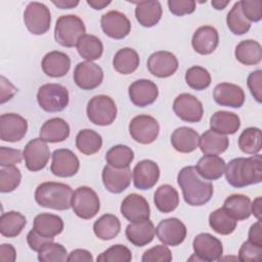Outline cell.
Masks as SVG:
<instances>
[{
    "label": "cell",
    "instance_id": "6da1fadb",
    "mask_svg": "<svg viewBox=\"0 0 262 262\" xmlns=\"http://www.w3.org/2000/svg\"><path fill=\"white\" fill-rule=\"evenodd\" d=\"M225 178L229 185L242 188L260 183L262 180V159L259 154L250 158L232 159L225 166Z\"/></svg>",
    "mask_w": 262,
    "mask_h": 262
},
{
    "label": "cell",
    "instance_id": "7a4b0ae2",
    "mask_svg": "<svg viewBox=\"0 0 262 262\" xmlns=\"http://www.w3.org/2000/svg\"><path fill=\"white\" fill-rule=\"evenodd\" d=\"M177 183L182 190L185 203L189 206H203L213 196L214 188L212 183L203 180L195 167L187 166L182 168L177 175Z\"/></svg>",
    "mask_w": 262,
    "mask_h": 262
},
{
    "label": "cell",
    "instance_id": "3957f363",
    "mask_svg": "<svg viewBox=\"0 0 262 262\" xmlns=\"http://www.w3.org/2000/svg\"><path fill=\"white\" fill-rule=\"evenodd\" d=\"M73 192L72 187L66 183L43 182L35 190V201L43 208L64 211L71 208Z\"/></svg>",
    "mask_w": 262,
    "mask_h": 262
},
{
    "label": "cell",
    "instance_id": "277c9868",
    "mask_svg": "<svg viewBox=\"0 0 262 262\" xmlns=\"http://www.w3.org/2000/svg\"><path fill=\"white\" fill-rule=\"evenodd\" d=\"M85 25L78 15H61L56 20L54 38L55 41L63 47L71 48L77 46L79 40L85 35Z\"/></svg>",
    "mask_w": 262,
    "mask_h": 262
},
{
    "label": "cell",
    "instance_id": "5b68a950",
    "mask_svg": "<svg viewBox=\"0 0 262 262\" xmlns=\"http://www.w3.org/2000/svg\"><path fill=\"white\" fill-rule=\"evenodd\" d=\"M69 100V91L60 84H44L37 92V101L39 106L48 113L63 111L68 106Z\"/></svg>",
    "mask_w": 262,
    "mask_h": 262
},
{
    "label": "cell",
    "instance_id": "8992f818",
    "mask_svg": "<svg viewBox=\"0 0 262 262\" xmlns=\"http://www.w3.org/2000/svg\"><path fill=\"white\" fill-rule=\"evenodd\" d=\"M117 105L107 95L93 96L87 103V117L91 123L97 126H108L117 117Z\"/></svg>",
    "mask_w": 262,
    "mask_h": 262
},
{
    "label": "cell",
    "instance_id": "52a82bcc",
    "mask_svg": "<svg viewBox=\"0 0 262 262\" xmlns=\"http://www.w3.org/2000/svg\"><path fill=\"white\" fill-rule=\"evenodd\" d=\"M71 207L74 213L82 219L93 218L100 209L97 193L88 186H80L73 192Z\"/></svg>",
    "mask_w": 262,
    "mask_h": 262
},
{
    "label": "cell",
    "instance_id": "ba28073f",
    "mask_svg": "<svg viewBox=\"0 0 262 262\" xmlns=\"http://www.w3.org/2000/svg\"><path fill=\"white\" fill-rule=\"evenodd\" d=\"M24 21L30 33L43 35L50 29V10L41 2H30L24 12Z\"/></svg>",
    "mask_w": 262,
    "mask_h": 262
},
{
    "label": "cell",
    "instance_id": "9c48e42d",
    "mask_svg": "<svg viewBox=\"0 0 262 262\" xmlns=\"http://www.w3.org/2000/svg\"><path fill=\"white\" fill-rule=\"evenodd\" d=\"M160 125L158 121L148 115H139L134 117L129 124V133L138 143L149 144L154 142L159 135Z\"/></svg>",
    "mask_w": 262,
    "mask_h": 262
},
{
    "label": "cell",
    "instance_id": "30bf717a",
    "mask_svg": "<svg viewBox=\"0 0 262 262\" xmlns=\"http://www.w3.org/2000/svg\"><path fill=\"white\" fill-rule=\"evenodd\" d=\"M192 248L198 261H217L223 254L221 241L207 232L199 233L193 238Z\"/></svg>",
    "mask_w": 262,
    "mask_h": 262
},
{
    "label": "cell",
    "instance_id": "8fae6325",
    "mask_svg": "<svg viewBox=\"0 0 262 262\" xmlns=\"http://www.w3.org/2000/svg\"><path fill=\"white\" fill-rule=\"evenodd\" d=\"M23 156L28 170L37 172L45 168L50 158V150L47 142L39 138L30 140L24 148Z\"/></svg>",
    "mask_w": 262,
    "mask_h": 262
},
{
    "label": "cell",
    "instance_id": "7c38bea8",
    "mask_svg": "<svg viewBox=\"0 0 262 262\" xmlns=\"http://www.w3.org/2000/svg\"><path fill=\"white\" fill-rule=\"evenodd\" d=\"M173 111L180 120L188 123L200 122L204 115L202 102L189 93L179 94L174 99Z\"/></svg>",
    "mask_w": 262,
    "mask_h": 262
},
{
    "label": "cell",
    "instance_id": "4fadbf2b",
    "mask_svg": "<svg viewBox=\"0 0 262 262\" xmlns=\"http://www.w3.org/2000/svg\"><path fill=\"white\" fill-rule=\"evenodd\" d=\"M74 82L82 90L97 88L103 80L102 69L92 61L79 62L74 70Z\"/></svg>",
    "mask_w": 262,
    "mask_h": 262
},
{
    "label": "cell",
    "instance_id": "5bb4252c",
    "mask_svg": "<svg viewBox=\"0 0 262 262\" xmlns=\"http://www.w3.org/2000/svg\"><path fill=\"white\" fill-rule=\"evenodd\" d=\"M28 131L27 120L18 114L8 113L0 117V138L2 141L17 142Z\"/></svg>",
    "mask_w": 262,
    "mask_h": 262
},
{
    "label": "cell",
    "instance_id": "9a60e30c",
    "mask_svg": "<svg viewBox=\"0 0 262 262\" xmlns=\"http://www.w3.org/2000/svg\"><path fill=\"white\" fill-rule=\"evenodd\" d=\"M186 226L182 221L175 217L162 220L156 228L159 241L166 246L172 247L182 244L186 237Z\"/></svg>",
    "mask_w": 262,
    "mask_h": 262
},
{
    "label": "cell",
    "instance_id": "2e32d148",
    "mask_svg": "<svg viewBox=\"0 0 262 262\" xmlns=\"http://www.w3.org/2000/svg\"><path fill=\"white\" fill-rule=\"evenodd\" d=\"M50 171L57 177H72L77 174L80 168L78 157L68 148L55 149L52 155Z\"/></svg>",
    "mask_w": 262,
    "mask_h": 262
},
{
    "label": "cell",
    "instance_id": "e0dca14e",
    "mask_svg": "<svg viewBox=\"0 0 262 262\" xmlns=\"http://www.w3.org/2000/svg\"><path fill=\"white\" fill-rule=\"evenodd\" d=\"M100 26L106 36L116 40L124 39L131 31L129 18L124 13L117 10H111L104 13L101 16Z\"/></svg>",
    "mask_w": 262,
    "mask_h": 262
},
{
    "label": "cell",
    "instance_id": "ac0fdd59",
    "mask_svg": "<svg viewBox=\"0 0 262 262\" xmlns=\"http://www.w3.org/2000/svg\"><path fill=\"white\" fill-rule=\"evenodd\" d=\"M146 66L155 77L168 78L178 70V59L172 52L161 50L154 52L148 57Z\"/></svg>",
    "mask_w": 262,
    "mask_h": 262
},
{
    "label": "cell",
    "instance_id": "d6986e66",
    "mask_svg": "<svg viewBox=\"0 0 262 262\" xmlns=\"http://www.w3.org/2000/svg\"><path fill=\"white\" fill-rule=\"evenodd\" d=\"M131 102L139 107L152 104L159 95V89L156 83L147 79L134 81L128 89Z\"/></svg>",
    "mask_w": 262,
    "mask_h": 262
},
{
    "label": "cell",
    "instance_id": "ffe728a7",
    "mask_svg": "<svg viewBox=\"0 0 262 262\" xmlns=\"http://www.w3.org/2000/svg\"><path fill=\"white\" fill-rule=\"evenodd\" d=\"M133 183L137 189L146 190L156 185L160 178V168L151 160H142L132 171Z\"/></svg>",
    "mask_w": 262,
    "mask_h": 262
},
{
    "label": "cell",
    "instance_id": "44dd1931",
    "mask_svg": "<svg viewBox=\"0 0 262 262\" xmlns=\"http://www.w3.org/2000/svg\"><path fill=\"white\" fill-rule=\"evenodd\" d=\"M132 173L130 168H116L105 165L102 170L101 178L106 190L112 193L123 192L131 183Z\"/></svg>",
    "mask_w": 262,
    "mask_h": 262
},
{
    "label": "cell",
    "instance_id": "7402d4cb",
    "mask_svg": "<svg viewBox=\"0 0 262 262\" xmlns=\"http://www.w3.org/2000/svg\"><path fill=\"white\" fill-rule=\"evenodd\" d=\"M121 214L130 222H137L149 218L150 209L147 201L140 194L130 193L122 202Z\"/></svg>",
    "mask_w": 262,
    "mask_h": 262
},
{
    "label": "cell",
    "instance_id": "603a6c76",
    "mask_svg": "<svg viewBox=\"0 0 262 262\" xmlns=\"http://www.w3.org/2000/svg\"><path fill=\"white\" fill-rule=\"evenodd\" d=\"M213 98L221 106L238 108L245 102V92L235 84L220 83L214 88Z\"/></svg>",
    "mask_w": 262,
    "mask_h": 262
},
{
    "label": "cell",
    "instance_id": "cb8c5ba5",
    "mask_svg": "<svg viewBox=\"0 0 262 262\" xmlns=\"http://www.w3.org/2000/svg\"><path fill=\"white\" fill-rule=\"evenodd\" d=\"M219 35L217 30L212 26H203L194 32L191 45L195 52L202 55L211 54L218 46Z\"/></svg>",
    "mask_w": 262,
    "mask_h": 262
},
{
    "label": "cell",
    "instance_id": "d4e9b609",
    "mask_svg": "<svg viewBox=\"0 0 262 262\" xmlns=\"http://www.w3.org/2000/svg\"><path fill=\"white\" fill-rule=\"evenodd\" d=\"M41 67L45 75L52 78H60L70 71L71 59L68 54L54 50L44 55Z\"/></svg>",
    "mask_w": 262,
    "mask_h": 262
},
{
    "label": "cell",
    "instance_id": "484cf974",
    "mask_svg": "<svg viewBox=\"0 0 262 262\" xmlns=\"http://www.w3.org/2000/svg\"><path fill=\"white\" fill-rule=\"evenodd\" d=\"M155 233L156 228L149 219L131 222L125 230L127 239L135 247H144L149 244L154 239Z\"/></svg>",
    "mask_w": 262,
    "mask_h": 262
},
{
    "label": "cell",
    "instance_id": "4316f807",
    "mask_svg": "<svg viewBox=\"0 0 262 262\" xmlns=\"http://www.w3.org/2000/svg\"><path fill=\"white\" fill-rule=\"evenodd\" d=\"M199 133L189 127H179L171 135V144L175 150L182 154H189L199 147Z\"/></svg>",
    "mask_w": 262,
    "mask_h": 262
},
{
    "label": "cell",
    "instance_id": "83f0119b",
    "mask_svg": "<svg viewBox=\"0 0 262 262\" xmlns=\"http://www.w3.org/2000/svg\"><path fill=\"white\" fill-rule=\"evenodd\" d=\"M39 135L45 142H61L70 136V126L61 118H52L42 125Z\"/></svg>",
    "mask_w": 262,
    "mask_h": 262
},
{
    "label": "cell",
    "instance_id": "f1b7e54d",
    "mask_svg": "<svg viewBox=\"0 0 262 262\" xmlns=\"http://www.w3.org/2000/svg\"><path fill=\"white\" fill-rule=\"evenodd\" d=\"M241 127L239 117L231 112L218 111L210 118V128L217 133L228 135L234 134Z\"/></svg>",
    "mask_w": 262,
    "mask_h": 262
},
{
    "label": "cell",
    "instance_id": "f546056e",
    "mask_svg": "<svg viewBox=\"0 0 262 262\" xmlns=\"http://www.w3.org/2000/svg\"><path fill=\"white\" fill-rule=\"evenodd\" d=\"M225 162L217 155H205L196 163L195 170L206 180H217L225 170Z\"/></svg>",
    "mask_w": 262,
    "mask_h": 262
},
{
    "label": "cell",
    "instance_id": "4dcf8cb0",
    "mask_svg": "<svg viewBox=\"0 0 262 262\" xmlns=\"http://www.w3.org/2000/svg\"><path fill=\"white\" fill-rule=\"evenodd\" d=\"M33 229L42 236L54 238L63 230V221L57 215L41 213L35 217Z\"/></svg>",
    "mask_w": 262,
    "mask_h": 262
},
{
    "label": "cell",
    "instance_id": "1f68e13d",
    "mask_svg": "<svg viewBox=\"0 0 262 262\" xmlns=\"http://www.w3.org/2000/svg\"><path fill=\"white\" fill-rule=\"evenodd\" d=\"M162 5L159 1H140L136 3L135 16L144 28L156 26L162 17Z\"/></svg>",
    "mask_w": 262,
    "mask_h": 262
},
{
    "label": "cell",
    "instance_id": "d6a6232c",
    "mask_svg": "<svg viewBox=\"0 0 262 262\" xmlns=\"http://www.w3.org/2000/svg\"><path fill=\"white\" fill-rule=\"evenodd\" d=\"M222 208L234 220H246L251 215V200L245 194L234 193L226 198Z\"/></svg>",
    "mask_w": 262,
    "mask_h": 262
},
{
    "label": "cell",
    "instance_id": "836d02e7",
    "mask_svg": "<svg viewBox=\"0 0 262 262\" xmlns=\"http://www.w3.org/2000/svg\"><path fill=\"white\" fill-rule=\"evenodd\" d=\"M229 145V139L226 135L215 131H205L199 139V146L204 155H220L224 152Z\"/></svg>",
    "mask_w": 262,
    "mask_h": 262
},
{
    "label": "cell",
    "instance_id": "e575fe53",
    "mask_svg": "<svg viewBox=\"0 0 262 262\" xmlns=\"http://www.w3.org/2000/svg\"><path fill=\"white\" fill-rule=\"evenodd\" d=\"M234 55L241 63L255 66L262 59V48L259 42L255 40H244L236 45Z\"/></svg>",
    "mask_w": 262,
    "mask_h": 262
},
{
    "label": "cell",
    "instance_id": "d590c367",
    "mask_svg": "<svg viewBox=\"0 0 262 262\" xmlns=\"http://www.w3.org/2000/svg\"><path fill=\"white\" fill-rule=\"evenodd\" d=\"M154 202L157 209L162 213H170L179 205V194L170 184L159 186L154 194Z\"/></svg>",
    "mask_w": 262,
    "mask_h": 262
},
{
    "label": "cell",
    "instance_id": "8d00e7d4",
    "mask_svg": "<svg viewBox=\"0 0 262 262\" xmlns=\"http://www.w3.org/2000/svg\"><path fill=\"white\" fill-rule=\"evenodd\" d=\"M27 224L26 217L16 211L2 213L0 218V233L8 238L16 237Z\"/></svg>",
    "mask_w": 262,
    "mask_h": 262
},
{
    "label": "cell",
    "instance_id": "74e56055",
    "mask_svg": "<svg viewBox=\"0 0 262 262\" xmlns=\"http://www.w3.org/2000/svg\"><path fill=\"white\" fill-rule=\"evenodd\" d=\"M139 62L138 53L130 47H125L115 54L113 67L118 73L122 75H129L137 70Z\"/></svg>",
    "mask_w": 262,
    "mask_h": 262
},
{
    "label": "cell",
    "instance_id": "f35d334b",
    "mask_svg": "<svg viewBox=\"0 0 262 262\" xmlns=\"http://www.w3.org/2000/svg\"><path fill=\"white\" fill-rule=\"evenodd\" d=\"M121 229V222L114 214H104L93 224L94 234L102 241L115 238Z\"/></svg>",
    "mask_w": 262,
    "mask_h": 262
},
{
    "label": "cell",
    "instance_id": "ab89813d",
    "mask_svg": "<svg viewBox=\"0 0 262 262\" xmlns=\"http://www.w3.org/2000/svg\"><path fill=\"white\" fill-rule=\"evenodd\" d=\"M102 146L101 136L92 129H82L76 136V147L84 155L96 154Z\"/></svg>",
    "mask_w": 262,
    "mask_h": 262
},
{
    "label": "cell",
    "instance_id": "60d3db41",
    "mask_svg": "<svg viewBox=\"0 0 262 262\" xmlns=\"http://www.w3.org/2000/svg\"><path fill=\"white\" fill-rule=\"evenodd\" d=\"M79 54L87 61H93L101 57L103 52L102 42L94 35L85 34L77 44Z\"/></svg>",
    "mask_w": 262,
    "mask_h": 262
},
{
    "label": "cell",
    "instance_id": "b9f144b4",
    "mask_svg": "<svg viewBox=\"0 0 262 262\" xmlns=\"http://www.w3.org/2000/svg\"><path fill=\"white\" fill-rule=\"evenodd\" d=\"M237 221L231 218L223 208L213 211L209 216V225L217 233L228 235L232 233L236 227Z\"/></svg>",
    "mask_w": 262,
    "mask_h": 262
},
{
    "label": "cell",
    "instance_id": "7bdbcfd3",
    "mask_svg": "<svg viewBox=\"0 0 262 262\" xmlns=\"http://www.w3.org/2000/svg\"><path fill=\"white\" fill-rule=\"evenodd\" d=\"M133 159V150L124 144H118L111 147L105 155V161L107 165L116 168H128Z\"/></svg>",
    "mask_w": 262,
    "mask_h": 262
},
{
    "label": "cell",
    "instance_id": "ee69618b",
    "mask_svg": "<svg viewBox=\"0 0 262 262\" xmlns=\"http://www.w3.org/2000/svg\"><path fill=\"white\" fill-rule=\"evenodd\" d=\"M239 149L248 155H257L261 150V130L257 127L246 128L238 137Z\"/></svg>",
    "mask_w": 262,
    "mask_h": 262
},
{
    "label": "cell",
    "instance_id": "f6af8a7d",
    "mask_svg": "<svg viewBox=\"0 0 262 262\" xmlns=\"http://www.w3.org/2000/svg\"><path fill=\"white\" fill-rule=\"evenodd\" d=\"M226 24L230 32L234 35H244L250 28L251 23L245 17L241 8V1L234 3L226 16Z\"/></svg>",
    "mask_w": 262,
    "mask_h": 262
},
{
    "label": "cell",
    "instance_id": "bcb514c9",
    "mask_svg": "<svg viewBox=\"0 0 262 262\" xmlns=\"http://www.w3.org/2000/svg\"><path fill=\"white\" fill-rule=\"evenodd\" d=\"M185 82L191 89L205 90L211 84V75L205 68L193 66L186 71Z\"/></svg>",
    "mask_w": 262,
    "mask_h": 262
},
{
    "label": "cell",
    "instance_id": "7dc6e473",
    "mask_svg": "<svg viewBox=\"0 0 262 262\" xmlns=\"http://www.w3.org/2000/svg\"><path fill=\"white\" fill-rule=\"evenodd\" d=\"M67 259V249L58 243H46L38 251V260L41 262H63Z\"/></svg>",
    "mask_w": 262,
    "mask_h": 262
},
{
    "label": "cell",
    "instance_id": "c3c4849f",
    "mask_svg": "<svg viewBox=\"0 0 262 262\" xmlns=\"http://www.w3.org/2000/svg\"><path fill=\"white\" fill-rule=\"evenodd\" d=\"M21 173L15 166H5L0 169V191L11 192L20 183Z\"/></svg>",
    "mask_w": 262,
    "mask_h": 262
},
{
    "label": "cell",
    "instance_id": "681fc988",
    "mask_svg": "<svg viewBox=\"0 0 262 262\" xmlns=\"http://www.w3.org/2000/svg\"><path fill=\"white\" fill-rule=\"evenodd\" d=\"M132 259L131 251L124 245H114L99 254L97 262H129Z\"/></svg>",
    "mask_w": 262,
    "mask_h": 262
},
{
    "label": "cell",
    "instance_id": "f907efd6",
    "mask_svg": "<svg viewBox=\"0 0 262 262\" xmlns=\"http://www.w3.org/2000/svg\"><path fill=\"white\" fill-rule=\"evenodd\" d=\"M170 249L164 245L155 246L146 250L141 258L142 262H170L172 261Z\"/></svg>",
    "mask_w": 262,
    "mask_h": 262
},
{
    "label": "cell",
    "instance_id": "816d5d0a",
    "mask_svg": "<svg viewBox=\"0 0 262 262\" xmlns=\"http://www.w3.org/2000/svg\"><path fill=\"white\" fill-rule=\"evenodd\" d=\"M262 259V246L255 245L250 241L243 243L238 251V260L243 262H260Z\"/></svg>",
    "mask_w": 262,
    "mask_h": 262
},
{
    "label": "cell",
    "instance_id": "f5cc1de1",
    "mask_svg": "<svg viewBox=\"0 0 262 262\" xmlns=\"http://www.w3.org/2000/svg\"><path fill=\"white\" fill-rule=\"evenodd\" d=\"M242 12L245 17L251 23H257L262 17V2L259 0L256 1H241Z\"/></svg>",
    "mask_w": 262,
    "mask_h": 262
},
{
    "label": "cell",
    "instance_id": "db71d44e",
    "mask_svg": "<svg viewBox=\"0 0 262 262\" xmlns=\"http://www.w3.org/2000/svg\"><path fill=\"white\" fill-rule=\"evenodd\" d=\"M168 7L172 14L182 16L190 14L195 10V1L193 0H169Z\"/></svg>",
    "mask_w": 262,
    "mask_h": 262
},
{
    "label": "cell",
    "instance_id": "11a10c76",
    "mask_svg": "<svg viewBox=\"0 0 262 262\" xmlns=\"http://www.w3.org/2000/svg\"><path fill=\"white\" fill-rule=\"evenodd\" d=\"M262 71L257 70L252 72L247 79V85L257 102L262 101Z\"/></svg>",
    "mask_w": 262,
    "mask_h": 262
},
{
    "label": "cell",
    "instance_id": "9f6ffc18",
    "mask_svg": "<svg viewBox=\"0 0 262 262\" xmlns=\"http://www.w3.org/2000/svg\"><path fill=\"white\" fill-rule=\"evenodd\" d=\"M24 156L19 149L1 146L0 147V166H14L21 162Z\"/></svg>",
    "mask_w": 262,
    "mask_h": 262
},
{
    "label": "cell",
    "instance_id": "6f0895ef",
    "mask_svg": "<svg viewBox=\"0 0 262 262\" xmlns=\"http://www.w3.org/2000/svg\"><path fill=\"white\" fill-rule=\"evenodd\" d=\"M27 242H28V245L31 250L38 252L46 243L53 242V238L42 236L41 234L36 232L34 229H32L29 231V233L27 235Z\"/></svg>",
    "mask_w": 262,
    "mask_h": 262
},
{
    "label": "cell",
    "instance_id": "680465c9",
    "mask_svg": "<svg viewBox=\"0 0 262 262\" xmlns=\"http://www.w3.org/2000/svg\"><path fill=\"white\" fill-rule=\"evenodd\" d=\"M67 261H69V262H92L93 257H92V254L85 249H76L69 254Z\"/></svg>",
    "mask_w": 262,
    "mask_h": 262
},
{
    "label": "cell",
    "instance_id": "91938a15",
    "mask_svg": "<svg viewBox=\"0 0 262 262\" xmlns=\"http://www.w3.org/2000/svg\"><path fill=\"white\" fill-rule=\"evenodd\" d=\"M17 89L3 76H1V103L6 102L11 99L16 93Z\"/></svg>",
    "mask_w": 262,
    "mask_h": 262
},
{
    "label": "cell",
    "instance_id": "94428289",
    "mask_svg": "<svg viewBox=\"0 0 262 262\" xmlns=\"http://www.w3.org/2000/svg\"><path fill=\"white\" fill-rule=\"evenodd\" d=\"M16 259V252L12 245L2 244L0 246V261L13 262Z\"/></svg>",
    "mask_w": 262,
    "mask_h": 262
},
{
    "label": "cell",
    "instance_id": "6125c7cd",
    "mask_svg": "<svg viewBox=\"0 0 262 262\" xmlns=\"http://www.w3.org/2000/svg\"><path fill=\"white\" fill-rule=\"evenodd\" d=\"M251 243L262 246V233H261V220H257L251 225L249 229V239Z\"/></svg>",
    "mask_w": 262,
    "mask_h": 262
},
{
    "label": "cell",
    "instance_id": "be15d7a7",
    "mask_svg": "<svg viewBox=\"0 0 262 262\" xmlns=\"http://www.w3.org/2000/svg\"><path fill=\"white\" fill-rule=\"evenodd\" d=\"M261 200H262L261 196H258L251 204V214H253L257 218V220H261V214H262Z\"/></svg>",
    "mask_w": 262,
    "mask_h": 262
},
{
    "label": "cell",
    "instance_id": "e7e4bbea",
    "mask_svg": "<svg viewBox=\"0 0 262 262\" xmlns=\"http://www.w3.org/2000/svg\"><path fill=\"white\" fill-rule=\"evenodd\" d=\"M52 3L60 8V9H71V8H74L76 7L78 4H79V1H74V0H53Z\"/></svg>",
    "mask_w": 262,
    "mask_h": 262
},
{
    "label": "cell",
    "instance_id": "03108f58",
    "mask_svg": "<svg viewBox=\"0 0 262 262\" xmlns=\"http://www.w3.org/2000/svg\"><path fill=\"white\" fill-rule=\"evenodd\" d=\"M87 4L90 5L93 9L101 10L104 7H106L108 4H111V1H104V0H87Z\"/></svg>",
    "mask_w": 262,
    "mask_h": 262
},
{
    "label": "cell",
    "instance_id": "003e7915",
    "mask_svg": "<svg viewBox=\"0 0 262 262\" xmlns=\"http://www.w3.org/2000/svg\"><path fill=\"white\" fill-rule=\"evenodd\" d=\"M229 2H230V0H226V1H222V0H213V1L211 2V4H212V6H213L215 9H217V10H222V9H224V8L229 4Z\"/></svg>",
    "mask_w": 262,
    "mask_h": 262
}]
</instances>
